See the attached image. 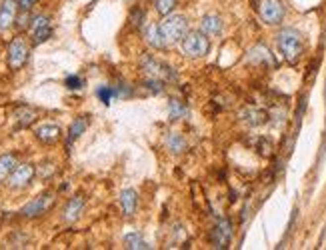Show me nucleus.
<instances>
[{"mask_svg": "<svg viewBox=\"0 0 326 250\" xmlns=\"http://www.w3.org/2000/svg\"><path fill=\"white\" fill-rule=\"evenodd\" d=\"M30 36H32V42H34V44H42V42H46V40L52 36L50 20H48L46 16H36V18H32V24H30Z\"/></svg>", "mask_w": 326, "mask_h": 250, "instance_id": "8", "label": "nucleus"}, {"mask_svg": "<svg viewBox=\"0 0 326 250\" xmlns=\"http://www.w3.org/2000/svg\"><path fill=\"white\" fill-rule=\"evenodd\" d=\"M276 46H278V52L282 54L284 60L296 62L302 54V50H304L302 34L296 28H282L276 34Z\"/></svg>", "mask_w": 326, "mask_h": 250, "instance_id": "1", "label": "nucleus"}, {"mask_svg": "<svg viewBox=\"0 0 326 250\" xmlns=\"http://www.w3.org/2000/svg\"><path fill=\"white\" fill-rule=\"evenodd\" d=\"M186 28H188V20L182 14H168L160 22V32L166 44L182 42V38L186 36Z\"/></svg>", "mask_w": 326, "mask_h": 250, "instance_id": "2", "label": "nucleus"}, {"mask_svg": "<svg viewBox=\"0 0 326 250\" xmlns=\"http://www.w3.org/2000/svg\"><path fill=\"white\" fill-rule=\"evenodd\" d=\"M14 168H16V156L14 154H2L0 156V182H4Z\"/></svg>", "mask_w": 326, "mask_h": 250, "instance_id": "18", "label": "nucleus"}, {"mask_svg": "<svg viewBox=\"0 0 326 250\" xmlns=\"http://www.w3.org/2000/svg\"><path fill=\"white\" fill-rule=\"evenodd\" d=\"M34 176V166L32 164H16V168L8 176V186L10 188H24Z\"/></svg>", "mask_w": 326, "mask_h": 250, "instance_id": "9", "label": "nucleus"}, {"mask_svg": "<svg viewBox=\"0 0 326 250\" xmlns=\"http://www.w3.org/2000/svg\"><path fill=\"white\" fill-rule=\"evenodd\" d=\"M96 96L100 98V102L102 104H110V100H112V96H116V90L112 88V86H100L98 90H96Z\"/></svg>", "mask_w": 326, "mask_h": 250, "instance_id": "23", "label": "nucleus"}, {"mask_svg": "<svg viewBox=\"0 0 326 250\" xmlns=\"http://www.w3.org/2000/svg\"><path fill=\"white\" fill-rule=\"evenodd\" d=\"M230 236H232L230 222L228 220H220L218 224H216V228L212 230V244L216 248H226L228 242H230Z\"/></svg>", "mask_w": 326, "mask_h": 250, "instance_id": "10", "label": "nucleus"}, {"mask_svg": "<svg viewBox=\"0 0 326 250\" xmlns=\"http://www.w3.org/2000/svg\"><path fill=\"white\" fill-rule=\"evenodd\" d=\"M16 20V4L14 0H4L0 6V30H8Z\"/></svg>", "mask_w": 326, "mask_h": 250, "instance_id": "14", "label": "nucleus"}, {"mask_svg": "<svg viewBox=\"0 0 326 250\" xmlns=\"http://www.w3.org/2000/svg\"><path fill=\"white\" fill-rule=\"evenodd\" d=\"M82 210H84V198H82V196L70 198L68 202H66V206H64V210H62L64 222H74V220H78L80 214H82Z\"/></svg>", "mask_w": 326, "mask_h": 250, "instance_id": "12", "label": "nucleus"}, {"mask_svg": "<svg viewBox=\"0 0 326 250\" xmlns=\"http://www.w3.org/2000/svg\"><path fill=\"white\" fill-rule=\"evenodd\" d=\"M124 244H126V248H130V250H138V248L144 250V248H150L138 232H128V234L124 236Z\"/></svg>", "mask_w": 326, "mask_h": 250, "instance_id": "21", "label": "nucleus"}, {"mask_svg": "<svg viewBox=\"0 0 326 250\" xmlns=\"http://www.w3.org/2000/svg\"><path fill=\"white\" fill-rule=\"evenodd\" d=\"M34 4H36V0H18V8H22L24 12H28Z\"/></svg>", "mask_w": 326, "mask_h": 250, "instance_id": "26", "label": "nucleus"}, {"mask_svg": "<svg viewBox=\"0 0 326 250\" xmlns=\"http://www.w3.org/2000/svg\"><path fill=\"white\" fill-rule=\"evenodd\" d=\"M86 126H88L86 116H78V118H74V122H72V124H70V128H68V136H66V146H68V148L72 146V142H74V140H78V138H80V134H84Z\"/></svg>", "mask_w": 326, "mask_h": 250, "instance_id": "17", "label": "nucleus"}, {"mask_svg": "<svg viewBox=\"0 0 326 250\" xmlns=\"http://www.w3.org/2000/svg\"><path fill=\"white\" fill-rule=\"evenodd\" d=\"M200 30L206 34V36H218L222 32V20L220 16H216V14H206L202 16L200 20Z\"/></svg>", "mask_w": 326, "mask_h": 250, "instance_id": "15", "label": "nucleus"}, {"mask_svg": "<svg viewBox=\"0 0 326 250\" xmlns=\"http://www.w3.org/2000/svg\"><path fill=\"white\" fill-rule=\"evenodd\" d=\"M52 202H54V196H52L50 192H46V194H40V196L32 198L28 204H24V206H22L20 214H22L24 218H36V216L44 214V212H46V210L52 206Z\"/></svg>", "mask_w": 326, "mask_h": 250, "instance_id": "7", "label": "nucleus"}, {"mask_svg": "<svg viewBox=\"0 0 326 250\" xmlns=\"http://www.w3.org/2000/svg\"><path fill=\"white\" fill-rule=\"evenodd\" d=\"M64 84H66L68 90H80V88H82V78L72 74V76H68V78L64 80Z\"/></svg>", "mask_w": 326, "mask_h": 250, "instance_id": "25", "label": "nucleus"}, {"mask_svg": "<svg viewBox=\"0 0 326 250\" xmlns=\"http://www.w3.org/2000/svg\"><path fill=\"white\" fill-rule=\"evenodd\" d=\"M34 136L44 142V144H52V142H56L60 138V126L56 124H40L34 128Z\"/></svg>", "mask_w": 326, "mask_h": 250, "instance_id": "13", "label": "nucleus"}, {"mask_svg": "<svg viewBox=\"0 0 326 250\" xmlns=\"http://www.w3.org/2000/svg\"><path fill=\"white\" fill-rule=\"evenodd\" d=\"M170 118L172 120H178V118H182L184 116V112H186V108H184V104L180 102V100H170Z\"/></svg>", "mask_w": 326, "mask_h": 250, "instance_id": "24", "label": "nucleus"}, {"mask_svg": "<svg viewBox=\"0 0 326 250\" xmlns=\"http://www.w3.org/2000/svg\"><path fill=\"white\" fill-rule=\"evenodd\" d=\"M6 60H8L10 70H18V68H22L26 64V60H28V44H26V40L22 36H16L8 44Z\"/></svg>", "mask_w": 326, "mask_h": 250, "instance_id": "5", "label": "nucleus"}, {"mask_svg": "<svg viewBox=\"0 0 326 250\" xmlns=\"http://www.w3.org/2000/svg\"><path fill=\"white\" fill-rule=\"evenodd\" d=\"M164 144H166V148L168 150H172V152H182L184 150V146H186V142H184V138L180 136V134H176V132H170V134H166V138H164Z\"/></svg>", "mask_w": 326, "mask_h": 250, "instance_id": "20", "label": "nucleus"}, {"mask_svg": "<svg viewBox=\"0 0 326 250\" xmlns=\"http://www.w3.org/2000/svg\"><path fill=\"white\" fill-rule=\"evenodd\" d=\"M118 202H120V210L124 216H132L136 212V206H138V194L134 188H124L120 192V198H118Z\"/></svg>", "mask_w": 326, "mask_h": 250, "instance_id": "11", "label": "nucleus"}, {"mask_svg": "<svg viewBox=\"0 0 326 250\" xmlns=\"http://www.w3.org/2000/svg\"><path fill=\"white\" fill-rule=\"evenodd\" d=\"M210 42L202 30H192L182 38V52L188 58H202L208 54Z\"/></svg>", "mask_w": 326, "mask_h": 250, "instance_id": "4", "label": "nucleus"}, {"mask_svg": "<svg viewBox=\"0 0 326 250\" xmlns=\"http://www.w3.org/2000/svg\"><path fill=\"white\" fill-rule=\"evenodd\" d=\"M154 8L158 14L168 16L176 8V0H154Z\"/></svg>", "mask_w": 326, "mask_h": 250, "instance_id": "22", "label": "nucleus"}, {"mask_svg": "<svg viewBox=\"0 0 326 250\" xmlns=\"http://www.w3.org/2000/svg\"><path fill=\"white\" fill-rule=\"evenodd\" d=\"M258 12L266 24H280L284 18V6L280 0H260Z\"/></svg>", "mask_w": 326, "mask_h": 250, "instance_id": "6", "label": "nucleus"}, {"mask_svg": "<svg viewBox=\"0 0 326 250\" xmlns=\"http://www.w3.org/2000/svg\"><path fill=\"white\" fill-rule=\"evenodd\" d=\"M144 38H146V42H148L152 48H158V50L166 48V42H164V38H162L160 26H156V24L146 26V30H144Z\"/></svg>", "mask_w": 326, "mask_h": 250, "instance_id": "16", "label": "nucleus"}, {"mask_svg": "<svg viewBox=\"0 0 326 250\" xmlns=\"http://www.w3.org/2000/svg\"><path fill=\"white\" fill-rule=\"evenodd\" d=\"M140 66L150 78H156V80H162V82H176L178 80L172 66H168L166 62H162L160 58H156L152 54H144L140 58Z\"/></svg>", "mask_w": 326, "mask_h": 250, "instance_id": "3", "label": "nucleus"}, {"mask_svg": "<svg viewBox=\"0 0 326 250\" xmlns=\"http://www.w3.org/2000/svg\"><path fill=\"white\" fill-rule=\"evenodd\" d=\"M14 118H16V128H26L28 124H32L34 122V118H36V112L32 110V108H20L16 114H14Z\"/></svg>", "mask_w": 326, "mask_h": 250, "instance_id": "19", "label": "nucleus"}]
</instances>
